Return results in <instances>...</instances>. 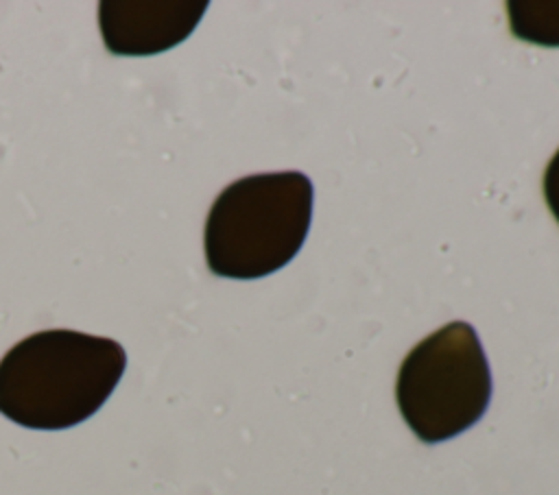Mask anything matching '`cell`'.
Listing matches in <instances>:
<instances>
[{
  "label": "cell",
  "instance_id": "5",
  "mask_svg": "<svg viewBox=\"0 0 559 495\" xmlns=\"http://www.w3.org/2000/svg\"><path fill=\"white\" fill-rule=\"evenodd\" d=\"M509 22L515 37L539 44L559 46V2L557 0H511L507 4Z\"/></svg>",
  "mask_w": 559,
  "mask_h": 495
},
{
  "label": "cell",
  "instance_id": "6",
  "mask_svg": "<svg viewBox=\"0 0 559 495\" xmlns=\"http://www.w3.org/2000/svg\"><path fill=\"white\" fill-rule=\"evenodd\" d=\"M542 185H544L546 205H548L550 214L555 216V220L559 222V148H557V153L552 155V159L546 166Z\"/></svg>",
  "mask_w": 559,
  "mask_h": 495
},
{
  "label": "cell",
  "instance_id": "2",
  "mask_svg": "<svg viewBox=\"0 0 559 495\" xmlns=\"http://www.w3.org/2000/svg\"><path fill=\"white\" fill-rule=\"evenodd\" d=\"M312 203V181L297 170L249 174L229 183L205 218L207 268L229 279H258L280 270L306 242Z\"/></svg>",
  "mask_w": 559,
  "mask_h": 495
},
{
  "label": "cell",
  "instance_id": "4",
  "mask_svg": "<svg viewBox=\"0 0 559 495\" xmlns=\"http://www.w3.org/2000/svg\"><path fill=\"white\" fill-rule=\"evenodd\" d=\"M205 9V0H103L98 26L111 55L148 57L181 44Z\"/></svg>",
  "mask_w": 559,
  "mask_h": 495
},
{
  "label": "cell",
  "instance_id": "1",
  "mask_svg": "<svg viewBox=\"0 0 559 495\" xmlns=\"http://www.w3.org/2000/svg\"><path fill=\"white\" fill-rule=\"evenodd\" d=\"M127 369L120 342L74 329H44L0 360V414L31 430H68L109 399Z\"/></svg>",
  "mask_w": 559,
  "mask_h": 495
},
{
  "label": "cell",
  "instance_id": "3",
  "mask_svg": "<svg viewBox=\"0 0 559 495\" xmlns=\"http://www.w3.org/2000/svg\"><path fill=\"white\" fill-rule=\"evenodd\" d=\"M397 408L424 443L472 427L491 399V371L476 329L452 321L417 342L400 364Z\"/></svg>",
  "mask_w": 559,
  "mask_h": 495
}]
</instances>
